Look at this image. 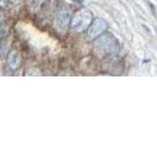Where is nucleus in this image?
<instances>
[{"label": "nucleus", "mask_w": 157, "mask_h": 147, "mask_svg": "<svg viewBox=\"0 0 157 147\" xmlns=\"http://www.w3.org/2000/svg\"><path fill=\"white\" fill-rule=\"evenodd\" d=\"M94 41V52L98 57H105L119 52V42L112 33L100 34Z\"/></svg>", "instance_id": "f257e3e1"}, {"label": "nucleus", "mask_w": 157, "mask_h": 147, "mask_svg": "<svg viewBox=\"0 0 157 147\" xmlns=\"http://www.w3.org/2000/svg\"><path fill=\"white\" fill-rule=\"evenodd\" d=\"M71 22V28L76 32H82L90 27L92 22V14L90 10L82 9L78 11Z\"/></svg>", "instance_id": "f03ea898"}, {"label": "nucleus", "mask_w": 157, "mask_h": 147, "mask_svg": "<svg viewBox=\"0 0 157 147\" xmlns=\"http://www.w3.org/2000/svg\"><path fill=\"white\" fill-rule=\"evenodd\" d=\"M71 21V11L68 6H63L58 10L55 17V28L58 32H65Z\"/></svg>", "instance_id": "7ed1b4c3"}, {"label": "nucleus", "mask_w": 157, "mask_h": 147, "mask_svg": "<svg viewBox=\"0 0 157 147\" xmlns=\"http://www.w3.org/2000/svg\"><path fill=\"white\" fill-rule=\"evenodd\" d=\"M107 28V23L103 19L97 18L90 24V28H88V37L90 38H96L99 36L102 32H104Z\"/></svg>", "instance_id": "20e7f679"}, {"label": "nucleus", "mask_w": 157, "mask_h": 147, "mask_svg": "<svg viewBox=\"0 0 157 147\" xmlns=\"http://www.w3.org/2000/svg\"><path fill=\"white\" fill-rule=\"evenodd\" d=\"M21 62H22V57L16 51H12L9 55H7L8 67L13 71L17 70V69L21 66Z\"/></svg>", "instance_id": "39448f33"}, {"label": "nucleus", "mask_w": 157, "mask_h": 147, "mask_svg": "<svg viewBox=\"0 0 157 147\" xmlns=\"http://www.w3.org/2000/svg\"><path fill=\"white\" fill-rule=\"evenodd\" d=\"M9 52V45L8 42L5 39H1L0 40V56L2 58H6Z\"/></svg>", "instance_id": "423d86ee"}, {"label": "nucleus", "mask_w": 157, "mask_h": 147, "mask_svg": "<svg viewBox=\"0 0 157 147\" xmlns=\"http://www.w3.org/2000/svg\"><path fill=\"white\" fill-rule=\"evenodd\" d=\"M4 20V15H3V12H2V9L0 7V26L2 24V22Z\"/></svg>", "instance_id": "0eeeda50"}, {"label": "nucleus", "mask_w": 157, "mask_h": 147, "mask_svg": "<svg viewBox=\"0 0 157 147\" xmlns=\"http://www.w3.org/2000/svg\"><path fill=\"white\" fill-rule=\"evenodd\" d=\"M7 3V0H0V7H4Z\"/></svg>", "instance_id": "6e6552de"}]
</instances>
